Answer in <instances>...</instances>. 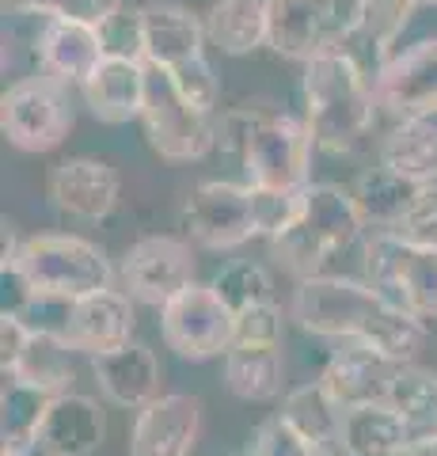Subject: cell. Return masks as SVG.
<instances>
[{
  "instance_id": "cell-13",
  "label": "cell",
  "mask_w": 437,
  "mask_h": 456,
  "mask_svg": "<svg viewBox=\"0 0 437 456\" xmlns=\"http://www.w3.org/2000/svg\"><path fill=\"white\" fill-rule=\"evenodd\" d=\"M118 278L134 301L164 308L175 293H182L194 281V251L187 240L145 236L122 255Z\"/></svg>"
},
{
  "instance_id": "cell-38",
  "label": "cell",
  "mask_w": 437,
  "mask_h": 456,
  "mask_svg": "<svg viewBox=\"0 0 437 456\" xmlns=\"http://www.w3.org/2000/svg\"><path fill=\"white\" fill-rule=\"evenodd\" d=\"M232 342H281V308L271 301V305L239 312Z\"/></svg>"
},
{
  "instance_id": "cell-35",
  "label": "cell",
  "mask_w": 437,
  "mask_h": 456,
  "mask_svg": "<svg viewBox=\"0 0 437 456\" xmlns=\"http://www.w3.org/2000/svg\"><path fill=\"white\" fill-rule=\"evenodd\" d=\"M167 77H172V84L179 88L182 99H190L194 107H202V110L214 114L217 95H221V84H217V73H214V65H209L206 57H194V61L172 69Z\"/></svg>"
},
{
  "instance_id": "cell-33",
  "label": "cell",
  "mask_w": 437,
  "mask_h": 456,
  "mask_svg": "<svg viewBox=\"0 0 437 456\" xmlns=\"http://www.w3.org/2000/svg\"><path fill=\"white\" fill-rule=\"evenodd\" d=\"M214 289L221 293V301L229 305L236 316L247 308H259V305H271L274 301V285H271V274L266 266L259 263H247V259H236L221 270L214 278Z\"/></svg>"
},
{
  "instance_id": "cell-32",
  "label": "cell",
  "mask_w": 437,
  "mask_h": 456,
  "mask_svg": "<svg viewBox=\"0 0 437 456\" xmlns=\"http://www.w3.org/2000/svg\"><path fill=\"white\" fill-rule=\"evenodd\" d=\"M418 0H358V31L354 38L388 61V50L396 46L403 27L411 23Z\"/></svg>"
},
{
  "instance_id": "cell-37",
  "label": "cell",
  "mask_w": 437,
  "mask_h": 456,
  "mask_svg": "<svg viewBox=\"0 0 437 456\" xmlns=\"http://www.w3.org/2000/svg\"><path fill=\"white\" fill-rule=\"evenodd\" d=\"M403 240H415V244H433L437 248V183H426L418 191L415 206L403 213V221L392 228Z\"/></svg>"
},
{
  "instance_id": "cell-16",
  "label": "cell",
  "mask_w": 437,
  "mask_h": 456,
  "mask_svg": "<svg viewBox=\"0 0 437 456\" xmlns=\"http://www.w3.org/2000/svg\"><path fill=\"white\" fill-rule=\"evenodd\" d=\"M202 434V403L187 392L157 395L137 411L130 456H190Z\"/></svg>"
},
{
  "instance_id": "cell-40",
  "label": "cell",
  "mask_w": 437,
  "mask_h": 456,
  "mask_svg": "<svg viewBox=\"0 0 437 456\" xmlns=\"http://www.w3.org/2000/svg\"><path fill=\"white\" fill-rule=\"evenodd\" d=\"M403 456H437V434L422 437V441H411V449H407Z\"/></svg>"
},
{
  "instance_id": "cell-2",
  "label": "cell",
  "mask_w": 437,
  "mask_h": 456,
  "mask_svg": "<svg viewBox=\"0 0 437 456\" xmlns=\"http://www.w3.org/2000/svg\"><path fill=\"white\" fill-rule=\"evenodd\" d=\"M304 122L312 130L316 149L343 156L354 152L369 137L376 122V84L358 65L350 50L323 53L304 65Z\"/></svg>"
},
{
  "instance_id": "cell-7",
  "label": "cell",
  "mask_w": 437,
  "mask_h": 456,
  "mask_svg": "<svg viewBox=\"0 0 437 456\" xmlns=\"http://www.w3.org/2000/svg\"><path fill=\"white\" fill-rule=\"evenodd\" d=\"M266 16H271L266 46L308 65L354 42L358 0H266Z\"/></svg>"
},
{
  "instance_id": "cell-18",
  "label": "cell",
  "mask_w": 437,
  "mask_h": 456,
  "mask_svg": "<svg viewBox=\"0 0 437 456\" xmlns=\"http://www.w3.org/2000/svg\"><path fill=\"white\" fill-rule=\"evenodd\" d=\"M50 198L61 213L77 221H103L110 217V209L118 206V171L92 160V156H69L50 171Z\"/></svg>"
},
{
  "instance_id": "cell-9",
  "label": "cell",
  "mask_w": 437,
  "mask_h": 456,
  "mask_svg": "<svg viewBox=\"0 0 437 456\" xmlns=\"http://www.w3.org/2000/svg\"><path fill=\"white\" fill-rule=\"evenodd\" d=\"M0 130L8 145L23 152H50L58 149L65 134L73 130V103H69V84L46 73L20 77L0 99Z\"/></svg>"
},
{
  "instance_id": "cell-11",
  "label": "cell",
  "mask_w": 437,
  "mask_h": 456,
  "mask_svg": "<svg viewBox=\"0 0 437 456\" xmlns=\"http://www.w3.org/2000/svg\"><path fill=\"white\" fill-rule=\"evenodd\" d=\"M160 335L167 350H175L187 362L221 358L236 338V312L221 301L214 281H190L160 308Z\"/></svg>"
},
{
  "instance_id": "cell-4",
  "label": "cell",
  "mask_w": 437,
  "mask_h": 456,
  "mask_svg": "<svg viewBox=\"0 0 437 456\" xmlns=\"http://www.w3.org/2000/svg\"><path fill=\"white\" fill-rule=\"evenodd\" d=\"M297 194L259 191L251 183H198L182 198V228L198 248L232 251L255 236H274Z\"/></svg>"
},
{
  "instance_id": "cell-15",
  "label": "cell",
  "mask_w": 437,
  "mask_h": 456,
  "mask_svg": "<svg viewBox=\"0 0 437 456\" xmlns=\"http://www.w3.org/2000/svg\"><path fill=\"white\" fill-rule=\"evenodd\" d=\"M403 362L388 358L373 346H354L346 350H335L331 362L323 365V388L335 395V403L343 411H354V407H388V395H392V384H396Z\"/></svg>"
},
{
  "instance_id": "cell-3",
  "label": "cell",
  "mask_w": 437,
  "mask_h": 456,
  "mask_svg": "<svg viewBox=\"0 0 437 456\" xmlns=\"http://www.w3.org/2000/svg\"><path fill=\"white\" fill-rule=\"evenodd\" d=\"M361 228L365 221L354 194L335 183H308L293 198L289 217L271 236V251L297 281L320 278L331 259L358 244Z\"/></svg>"
},
{
  "instance_id": "cell-17",
  "label": "cell",
  "mask_w": 437,
  "mask_h": 456,
  "mask_svg": "<svg viewBox=\"0 0 437 456\" xmlns=\"http://www.w3.org/2000/svg\"><path fill=\"white\" fill-rule=\"evenodd\" d=\"M38 73H46L61 84H80L95 73V65L107 57L103 31L80 20H46L42 16L38 38H35Z\"/></svg>"
},
{
  "instance_id": "cell-27",
  "label": "cell",
  "mask_w": 437,
  "mask_h": 456,
  "mask_svg": "<svg viewBox=\"0 0 437 456\" xmlns=\"http://www.w3.org/2000/svg\"><path fill=\"white\" fill-rule=\"evenodd\" d=\"M411 430L392 407H354L343 419V445L346 456H403L411 449Z\"/></svg>"
},
{
  "instance_id": "cell-10",
  "label": "cell",
  "mask_w": 437,
  "mask_h": 456,
  "mask_svg": "<svg viewBox=\"0 0 437 456\" xmlns=\"http://www.w3.org/2000/svg\"><path fill=\"white\" fill-rule=\"evenodd\" d=\"M312 130L308 122L293 118V114H271L263 110V118L251 134L244 149V171L247 183L259 191L274 194H297L308 187V167H312Z\"/></svg>"
},
{
  "instance_id": "cell-39",
  "label": "cell",
  "mask_w": 437,
  "mask_h": 456,
  "mask_svg": "<svg viewBox=\"0 0 437 456\" xmlns=\"http://www.w3.org/2000/svg\"><path fill=\"white\" fill-rule=\"evenodd\" d=\"M27 342H31V323L20 312H4L0 316V373H16V365L23 358Z\"/></svg>"
},
{
  "instance_id": "cell-21",
  "label": "cell",
  "mask_w": 437,
  "mask_h": 456,
  "mask_svg": "<svg viewBox=\"0 0 437 456\" xmlns=\"http://www.w3.org/2000/svg\"><path fill=\"white\" fill-rule=\"evenodd\" d=\"M107 419L92 395L61 392L53 395L50 415L42 422L35 456H92L103 445Z\"/></svg>"
},
{
  "instance_id": "cell-12",
  "label": "cell",
  "mask_w": 437,
  "mask_h": 456,
  "mask_svg": "<svg viewBox=\"0 0 437 456\" xmlns=\"http://www.w3.org/2000/svg\"><path fill=\"white\" fill-rule=\"evenodd\" d=\"M134 297L125 289H100L80 301H61V316L50 327H35V331L58 335L73 354H88L100 358L134 342Z\"/></svg>"
},
{
  "instance_id": "cell-1",
  "label": "cell",
  "mask_w": 437,
  "mask_h": 456,
  "mask_svg": "<svg viewBox=\"0 0 437 456\" xmlns=\"http://www.w3.org/2000/svg\"><path fill=\"white\" fill-rule=\"evenodd\" d=\"M293 320L320 338H350L373 346L388 358L411 365L426 342V323L407 316L388 297H380L369 281L354 278H304L293 289Z\"/></svg>"
},
{
  "instance_id": "cell-19",
  "label": "cell",
  "mask_w": 437,
  "mask_h": 456,
  "mask_svg": "<svg viewBox=\"0 0 437 456\" xmlns=\"http://www.w3.org/2000/svg\"><path fill=\"white\" fill-rule=\"evenodd\" d=\"M80 95L88 110L107 126H122L141 118L149 95V61H134V57L107 53L95 73L80 84Z\"/></svg>"
},
{
  "instance_id": "cell-36",
  "label": "cell",
  "mask_w": 437,
  "mask_h": 456,
  "mask_svg": "<svg viewBox=\"0 0 437 456\" xmlns=\"http://www.w3.org/2000/svg\"><path fill=\"white\" fill-rule=\"evenodd\" d=\"M103 31V42H107V53L115 57H134V61H145V23H141V8H125Z\"/></svg>"
},
{
  "instance_id": "cell-26",
  "label": "cell",
  "mask_w": 437,
  "mask_h": 456,
  "mask_svg": "<svg viewBox=\"0 0 437 456\" xmlns=\"http://www.w3.org/2000/svg\"><path fill=\"white\" fill-rule=\"evenodd\" d=\"M206 42H214L221 53H251L271 42V16L266 0H217L206 12Z\"/></svg>"
},
{
  "instance_id": "cell-30",
  "label": "cell",
  "mask_w": 437,
  "mask_h": 456,
  "mask_svg": "<svg viewBox=\"0 0 437 456\" xmlns=\"http://www.w3.org/2000/svg\"><path fill=\"white\" fill-rule=\"evenodd\" d=\"M388 407L407 422L415 441L437 434V373L422 365H403L396 384H392Z\"/></svg>"
},
{
  "instance_id": "cell-29",
  "label": "cell",
  "mask_w": 437,
  "mask_h": 456,
  "mask_svg": "<svg viewBox=\"0 0 437 456\" xmlns=\"http://www.w3.org/2000/svg\"><path fill=\"white\" fill-rule=\"evenodd\" d=\"M418 191H422L418 183L396 175V171L373 167V171H365V175L358 179V187L350 191V194H354V202L361 209V221L365 224L380 228V232H392V228L403 221V213L415 206Z\"/></svg>"
},
{
  "instance_id": "cell-5",
  "label": "cell",
  "mask_w": 437,
  "mask_h": 456,
  "mask_svg": "<svg viewBox=\"0 0 437 456\" xmlns=\"http://www.w3.org/2000/svg\"><path fill=\"white\" fill-rule=\"evenodd\" d=\"M0 270H16L27 285V293H31V305L80 301L88 293L110 289V281H115V270H110L103 248H95L92 240L61 236V232L23 240L16 259L4 263Z\"/></svg>"
},
{
  "instance_id": "cell-34",
  "label": "cell",
  "mask_w": 437,
  "mask_h": 456,
  "mask_svg": "<svg viewBox=\"0 0 437 456\" xmlns=\"http://www.w3.org/2000/svg\"><path fill=\"white\" fill-rule=\"evenodd\" d=\"M12 16H46V20H80L107 27L122 12V0H4Z\"/></svg>"
},
{
  "instance_id": "cell-24",
  "label": "cell",
  "mask_w": 437,
  "mask_h": 456,
  "mask_svg": "<svg viewBox=\"0 0 437 456\" xmlns=\"http://www.w3.org/2000/svg\"><path fill=\"white\" fill-rule=\"evenodd\" d=\"M281 342H232L224 354V384L247 403H266L281 392Z\"/></svg>"
},
{
  "instance_id": "cell-31",
  "label": "cell",
  "mask_w": 437,
  "mask_h": 456,
  "mask_svg": "<svg viewBox=\"0 0 437 456\" xmlns=\"http://www.w3.org/2000/svg\"><path fill=\"white\" fill-rule=\"evenodd\" d=\"M8 377H20L27 384H38V388L61 395V392H69V384L77 377L73 373V350H69L58 335L35 331L31 327V342H27L16 373H8Z\"/></svg>"
},
{
  "instance_id": "cell-8",
  "label": "cell",
  "mask_w": 437,
  "mask_h": 456,
  "mask_svg": "<svg viewBox=\"0 0 437 456\" xmlns=\"http://www.w3.org/2000/svg\"><path fill=\"white\" fill-rule=\"evenodd\" d=\"M141 122H145L149 145L157 149V156L167 164L202 160V156L217 145L214 114L194 107L190 99H182L179 88L172 84V77H167L164 69H152V65H149V95H145Z\"/></svg>"
},
{
  "instance_id": "cell-14",
  "label": "cell",
  "mask_w": 437,
  "mask_h": 456,
  "mask_svg": "<svg viewBox=\"0 0 437 456\" xmlns=\"http://www.w3.org/2000/svg\"><path fill=\"white\" fill-rule=\"evenodd\" d=\"M376 107L392 122L437 114V38H422L403 53H392L376 69Z\"/></svg>"
},
{
  "instance_id": "cell-41",
  "label": "cell",
  "mask_w": 437,
  "mask_h": 456,
  "mask_svg": "<svg viewBox=\"0 0 437 456\" xmlns=\"http://www.w3.org/2000/svg\"><path fill=\"white\" fill-rule=\"evenodd\" d=\"M308 456H338L331 445H312V449H308Z\"/></svg>"
},
{
  "instance_id": "cell-25",
  "label": "cell",
  "mask_w": 437,
  "mask_h": 456,
  "mask_svg": "<svg viewBox=\"0 0 437 456\" xmlns=\"http://www.w3.org/2000/svg\"><path fill=\"white\" fill-rule=\"evenodd\" d=\"M380 167L418 183H437V122L433 118H407L396 122L380 141Z\"/></svg>"
},
{
  "instance_id": "cell-22",
  "label": "cell",
  "mask_w": 437,
  "mask_h": 456,
  "mask_svg": "<svg viewBox=\"0 0 437 456\" xmlns=\"http://www.w3.org/2000/svg\"><path fill=\"white\" fill-rule=\"evenodd\" d=\"M92 373L100 380V392L125 411H141L160 395V362L145 342H125L92 358Z\"/></svg>"
},
{
  "instance_id": "cell-23",
  "label": "cell",
  "mask_w": 437,
  "mask_h": 456,
  "mask_svg": "<svg viewBox=\"0 0 437 456\" xmlns=\"http://www.w3.org/2000/svg\"><path fill=\"white\" fill-rule=\"evenodd\" d=\"M53 392L27 384L20 377H4L0 392V437H4V456H35L42 422L50 415Z\"/></svg>"
},
{
  "instance_id": "cell-28",
  "label": "cell",
  "mask_w": 437,
  "mask_h": 456,
  "mask_svg": "<svg viewBox=\"0 0 437 456\" xmlns=\"http://www.w3.org/2000/svg\"><path fill=\"white\" fill-rule=\"evenodd\" d=\"M281 419H286L293 430H297L308 445H335L343 437V419L346 411L335 403V395L323 388V380L301 384L281 399Z\"/></svg>"
},
{
  "instance_id": "cell-20",
  "label": "cell",
  "mask_w": 437,
  "mask_h": 456,
  "mask_svg": "<svg viewBox=\"0 0 437 456\" xmlns=\"http://www.w3.org/2000/svg\"><path fill=\"white\" fill-rule=\"evenodd\" d=\"M141 23H145V61L152 69L172 73L194 57H206V23L175 0L141 4Z\"/></svg>"
},
{
  "instance_id": "cell-42",
  "label": "cell",
  "mask_w": 437,
  "mask_h": 456,
  "mask_svg": "<svg viewBox=\"0 0 437 456\" xmlns=\"http://www.w3.org/2000/svg\"><path fill=\"white\" fill-rule=\"evenodd\" d=\"M418 4H430V8H437V0H418Z\"/></svg>"
},
{
  "instance_id": "cell-6",
  "label": "cell",
  "mask_w": 437,
  "mask_h": 456,
  "mask_svg": "<svg viewBox=\"0 0 437 456\" xmlns=\"http://www.w3.org/2000/svg\"><path fill=\"white\" fill-rule=\"evenodd\" d=\"M365 281L418 323L437 320V248L396 232H373L365 244Z\"/></svg>"
}]
</instances>
